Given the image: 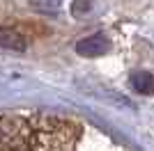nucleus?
<instances>
[{
	"label": "nucleus",
	"instance_id": "1",
	"mask_svg": "<svg viewBox=\"0 0 154 151\" xmlns=\"http://www.w3.org/2000/svg\"><path fill=\"white\" fill-rule=\"evenodd\" d=\"M30 124L21 117L0 119V147L5 151H26L30 147Z\"/></svg>",
	"mask_w": 154,
	"mask_h": 151
},
{
	"label": "nucleus",
	"instance_id": "2",
	"mask_svg": "<svg viewBox=\"0 0 154 151\" xmlns=\"http://www.w3.org/2000/svg\"><path fill=\"white\" fill-rule=\"evenodd\" d=\"M108 48H110V41H108L106 34H101V32H99V34H92V37H85V39H81L76 44V53L83 55V57H99Z\"/></svg>",
	"mask_w": 154,
	"mask_h": 151
},
{
	"label": "nucleus",
	"instance_id": "3",
	"mask_svg": "<svg viewBox=\"0 0 154 151\" xmlns=\"http://www.w3.org/2000/svg\"><path fill=\"white\" fill-rule=\"evenodd\" d=\"M0 48L9 50H26V37L12 28H0Z\"/></svg>",
	"mask_w": 154,
	"mask_h": 151
},
{
	"label": "nucleus",
	"instance_id": "4",
	"mask_svg": "<svg viewBox=\"0 0 154 151\" xmlns=\"http://www.w3.org/2000/svg\"><path fill=\"white\" fill-rule=\"evenodd\" d=\"M131 87L138 94H154V76L149 71H134L131 73Z\"/></svg>",
	"mask_w": 154,
	"mask_h": 151
},
{
	"label": "nucleus",
	"instance_id": "5",
	"mask_svg": "<svg viewBox=\"0 0 154 151\" xmlns=\"http://www.w3.org/2000/svg\"><path fill=\"white\" fill-rule=\"evenodd\" d=\"M81 9H85V12H88V9H90V0H78L76 5H74V16H78V14H81Z\"/></svg>",
	"mask_w": 154,
	"mask_h": 151
},
{
	"label": "nucleus",
	"instance_id": "6",
	"mask_svg": "<svg viewBox=\"0 0 154 151\" xmlns=\"http://www.w3.org/2000/svg\"><path fill=\"white\" fill-rule=\"evenodd\" d=\"M51 2H58V0H51Z\"/></svg>",
	"mask_w": 154,
	"mask_h": 151
}]
</instances>
